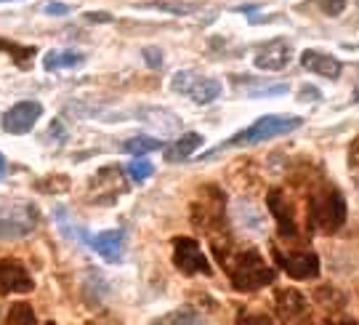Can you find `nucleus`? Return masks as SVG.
Masks as SVG:
<instances>
[{
  "label": "nucleus",
  "mask_w": 359,
  "mask_h": 325,
  "mask_svg": "<svg viewBox=\"0 0 359 325\" xmlns=\"http://www.w3.org/2000/svg\"><path fill=\"white\" fill-rule=\"evenodd\" d=\"M274 312H277V317H280L283 323H298V320L309 312V301L301 291L283 288V291H277V296H274Z\"/></svg>",
  "instance_id": "12"
},
{
  "label": "nucleus",
  "mask_w": 359,
  "mask_h": 325,
  "mask_svg": "<svg viewBox=\"0 0 359 325\" xmlns=\"http://www.w3.org/2000/svg\"><path fill=\"white\" fill-rule=\"evenodd\" d=\"M274 256H277V264L293 280H314L320 274V256L314 251H290V253H285V251L274 248Z\"/></svg>",
  "instance_id": "8"
},
{
  "label": "nucleus",
  "mask_w": 359,
  "mask_h": 325,
  "mask_svg": "<svg viewBox=\"0 0 359 325\" xmlns=\"http://www.w3.org/2000/svg\"><path fill=\"white\" fill-rule=\"evenodd\" d=\"M203 147V136L200 133H194V131H187L184 136H181L179 142H173L170 147L165 150V157L170 163H176V160H184V157H189L194 150H200Z\"/></svg>",
  "instance_id": "17"
},
{
  "label": "nucleus",
  "mask_w": 359,
  "mask_h": 325,
  "mask_svg": "<svg viewBox=\"0 0 359 325\" xmlns=\"http://www.w3.org/2000/svg\"><path fill=\"white\" fill-rule=\"evenodd\" d=\"M348 166H351V171H359V136L348 147Z\"/></svg>",
  "instance_id": "27"
},
{
  "label": "nucleus",
  "mask_w": 359,
  "mask_h": 325,
  "mask_svg": "<svg viewBox=\"0 0 359 325\" xmlns=\"http://www.w3.org/2000/svg\"><path fill=\"white\" fill-rule=\"evenodd\" d=\"M144 59H147L149 67H154V69H157V67H163V53L154 51V48H144Z\"/></svg>",
  "instance_id": "28"
},
{
  "label": "nucleus",
  "mask_w": 359,
  "mask_h": 325,
  "mask_svg": "<svg viewBox=\"0 0 359 325\" xmlns=\"http://www.w3.org/2000/svg\"><path fill=\"white\" fill-rule=\"evenodd\" d=\"M224 221H226V197H224V192L218 187L208 184V187L200 190L197 200L192 203L194 230H200V232L205 234H216L221 232Z\"/></svg>",
  "instance_id": "4"
},
{
  "label": "nucleus",
  "mask_w": 359,
  "mask_h": 325,
  "mask_svg": "<svg viewBox=\"0 0 359 325\" xmlns=\"http://www.w3.org/2000/svg\"><path fill=\"white\" fill-rule=\"evenodd\" d=\"M266 203H269L271 216H274V221H277V232H280V237H285V240H295V237H298V224H295V213H293L290 200H287L280 190H271L269 197H266Z\"/></svg>",
  "instance_id": "11"
},
{
  "label": "nucleus",
  "mask_w": 359,
  "mask_h": 325,
  "mask_svg": "<svg viewBox=\"0 0 359 325\" xmlns=\"http://www.w3.org/2000/svg\"><path fill=\"white\" fill-rule=\"evenodd\" d=\"M170 86H173L176 93L189 96L197 105H210L221 93V83L216 78H203L197 72H176L173 80H170Z\"/></svg>",
  "instance_id": "6"
},
{
  "label": "nucleus",
  "mask_w": 359,
  "mask_h": 325,
  "mask_svg": "<svg viewBox=\"0 0 359 325\" xmlns=\"http://www.w3.org/2000/svg\"><path fill=\"white\" fill-rule=\"evenodd\" d=\"M32 277L25 270V264L16 259L0 261V293H27L32 291Z\"/></svg>",
  "instance_id": "13"
},
{
  "label": "nucleus",
  "mask_w": 359,
  "mask_h": 325,
  "mask_svg": "<svg viewBox=\"0 0 359 325\" xmlns=\"http://www.w3.org/2000/svg\"><path fill=\"white\" fill-rule=\"evenodd\" d=\"M311 325V323H306ZM320 325H359L357 320H335V323H320Z\"/></svg>",
  "instance_id": "31"
},
{
  "label": "nucleus",
  "mask_w": 359,
  "mask_h": 325,
  "mask_svg": "<svg viewBox=\"0 0 359 325\" xmlns=\"http://www.w3.org/2000/svg\"><path fill=\"white\" fill-rule=\"evenodd\" d=\"M237 325H271L269 317H261V314H240Z\"/></svg>",
  "instance_id": "26"
},
{
  "label": "nucleus",
  "mask_w": 359,
  "mask_h": 325,
  "mask_svg": "<svg viewBox=\"0 0 359 325\" xmlns=\"http://www.w3.org/2000/svg\"><path fill=\"white\" fill-rule=\"evenodd\" d=\"M152 325H205V320H203V314L197 312V310H192V307H179V310H173V312L157 317Z\"/></svg>",
  "instance_id": "18"
},
{
  "label": "nucleus",
  "mask_w": 359,
  "mask_h": 325,
  "mask_svg": "<svg viewBox=\"0 0 359 325\" xmlns=\"http://www.w3.org/2000/svg\"><path fill=\"white\" fill-rule=\"evenodd\" d=\"M86 19H88V22H109L112 16H109V13H86Z\"/></svg>",
  "instance_id": "30"
},
{
  "label": "nucleus",
  "mask_w": 359,
  "mask_h": 325,
  "mask_svg": "<svg viewBox=\"0 0 359 325\" xmlns=\"http://www.w3.org/2000/svg\"><path fill=\"white\" fill-rule=\"evenodd\" d=\"M346 221V200L333 184L314 187L309 197V227L322 234H333Z\"/></svg>",
  "instance_id": "2"
},
{
  "label": "nucleus",
  "mask_w": 359,
  "mask_h": 325,
  "mask_svg": "<svg viewBox=\"0 0 359 325\" xmlns=\"http://www.w3.org/2000/svg\"><path fill=\"white\" fill-rule=\"evenodd\" d=\"M38 227V208L32 203H8L0 208V240H19Z\"/></svg>",
  "instance_id": "5"
},
{
  "label": "nucleus",
  "mask_w": 359,
  "mask_h": 325,
  "mask_svg": "<svg viewBox=\"0 0 359 325\" xmlns=\"http://www.w3.org/2000/svg\"><path fill=\"white\" fill-rule=\"evenodd\" d=\"M86 62V53L80 51H51L46 53V59H43V65L48 72L53 69H67V67H80Z\"/></svg>",
  "instance_id": "19"
},
{
  "label": "nucleus",
  "mask_w": 359,
  "mask_h": 325,
  "mask_svg": "<svg viewBox=\"0 0 359 325\" xmlns=\"http://www.w3.org/2000/svg\"><path fill=\"white\" fill-rule=\"evenodd\" d=\"M6 176V160H3V155H0V179Z\"/></svg>",
  "instance_id": "32"
},
{
  "label": "nucleus",
  "mask_w": 359,
  "mask_h": 325,
  "mask_svg": "<svg viewBox=\"0 0 359 325\" xmlns=\"http://www.w3.org/2000/svg\"><path fill=\"white\" fill-rule=\"evenodd\" d=\"M0 51H6V53H11L13 59H16V65L25 69L27 62H29V56H35V48H29V46H16V43H8V40H3L0 38Z\"/></svg>",
  "instance_id": "22"
},
{
  "label": "nucleus",
  "mask_w": 359,
  "mask_h": 325,
  "mask_svg": "<svg viewBox=\"0 0 359 325\" xmlns=\"http://www.w3.org/2000/svg\"><path fill=\"white\" fill-rule=\"evenodd\" d=\"M301 65L306 67L309 72H317L322 78H338L341 69H344V65H341L335 56L322 53V51H311V48L301 53Z\"/></svg>",
  "instance_id": "15"
},
{
  "label": "nucleus",
  "mask_w": 359,
  "mask_h": 325,
  "mask_svg": "<svg viewBox=\"0 0 359 325\" xmlns=\"http://www.w3.org/2000/svg\"><path fill=\"white\" fill-rule=\"evenodd\" d=\"M43 115V107L38 102H16V105L3 115V128L8 131V133H16V136H22V133H29L32 126L40 120Z\"/></svg>",
  "instance_id": "10"
},
{
  "label": "nucleus",
  "mask_w": 359,
  "mask_h": 325,
  "mask_svg": "<svg viewBox=\"0 0 359 325\" xmlns=\"http://www.w3.org/2000/svg\"><path fill=\"white\" fill-rule=\"evenodd\" d=\"M6 325H38V317H35V310L29 304H13L8 310V320Z\"/></svg>",
  "instance_id": "20"
},
{
  "label": "nucleus",
  "mask_w": 359,
  "mask_h": 325,
  "mask_svg": "<svg viewBox=\"0 0 359 325\" xmlns=\"http://www.w3.org/2000/svg\"><path fill=\"white\" fill-rule=\"evenodd\" d=\"M88 243L96 248L107 261L123 259L126 237H123V232H117V230H112V232H102V234H96V237H88Z\"/></svg>",
  "instance_id": "16"
},
{
  "label": "nucleus",
  "mask_w": 359,
  "mask_h": 325,
  "mask_svg": "<svg viewBox=\"0 0 359 325\" xmlns=\"http://www.w3.org/2000/svg\"><path fill=\"white\" fill-rule=\"evenodd\" d=\"M354 99L359 102V83H357V91H354Z\"/></svg>",
  "instance_id": "33"
},
{
  "label": "nucleus",
  "mask_w": 359,
  "mask_h": 325,
  "mask_svg": "<svg viewBox=\"0 0 359 325\" xmlns=\"http://www.w3.org/2000/svg\"><path fill=\"white\" fill-rule=\"evenodd\" d=\"M67 11H69V8L62 6V3H48V6H46V13H51V16H65Z\"/></svg>",
  "instance_id": "29"
},
{
  "label": "nucleus",
  "mask_w": 359,
  "mask_h": 325,
  "mask_svg": "<svg viewBox=\"0 0 359 325\" xmlns=\"http://www.w3.org/2000/svg\"><path fill=\"white\" fill-rule=\"evenodd\" d=\"M88 192L93 195L88 197L90 203H102V206H109L115 203L117 197L126 192V179H123V171L120 168H102L93 179H90Z\"/></svg>",
  "instance_id": "9"
},
{
  "label": "nucleus",
  "mask_w": 359,
  "mask_h": 325,
  "mask_svg": "<svg viewBox=\"0 0 359 325\" xmlns=\"http://www.w3.org/2000/svg\"><path fill=\"white\" fill-rule=\"evenodd\" d=\"M173 264L181 274H210V261L203 253L194 237H176L173 240Z\"/></svg>",
  "instance_id": "7"
},
{
  "label": "nucleus",
  "mask_w": 359,
  "mask_h": 325,
  "mask_svg": "<svg viewBox=\"0 0 359 325\" xmlns=\"http://www.w3.org/2000/svg\"><path fill=\"white\" fill-rule=\"evenodd\" d=\"M317 3H320V8L327 16H338V13L346 8V0H317Z\"/></svg>",
  "instance_id": "25"
},
{
  "label": "nucleus",
  "mask_w": 359,
  "mask_h": 325,
  "mask_svg": "<svg viewBox=\"0 0 359 325\" xmlns=\"http://www.w3.org/2000/svg\"><path fill=\"white\" fill-rule=\"evenodd\" d=\"M293 62V46L285 40H271L269 46L256 51V67L266 72H283Z\"/></svg>",
  "instance_id": "14"
},
{
  "label": "nucleus",
  "mask_w": 359,
  "mask_h": 325,
  "mask_svg": "<svg viewBox=\"0 0 359 325\" xmlns=\"http://www.w3.org/2000/svg\"><path fill=\"white\" fill-rule=\"evenodd\" d=\"M152 150H163V142L149 139V136H136V139H128L123 144V152H130V155H144V152H152Z\"/></svg>",
  "instance_id": "21"
},
{
  "label": "nucleus",
  "mask_w": 359,
  "mask_h": 325,
  "mask_svg": "<svg viewBox=\"0 0 359 325\" xmlns=\"http://www.w3.org/2000/svg\"><path fill=\"white\" fill-rule=\"evenodd\" d=\"M210 251L231 277V286L243 293H253L274 283V270L264 261L256 248H237L226 234H210Z\"/></svg>",
  "instance_id": "1"
},
{
  "label": "nucleus",
  "mask_w": 359,
  "mask_h": 325,
  "mask_svg": "<svg viewBox=\"0 0 359 325\" xmlns=\"http://www.w3.org/2000/svg\"><path fill=\"white\" fill-rule=\"evenodd\" d=\"M38 187L43 192H48V195H53V192H67V190H69V179H67V176H48V179H43Z\"/></svg>",
  "instance_id": "24"
},
{
  "label": "nucleus",
  "mask_w": 359,
  "mask_h": 325,
  "mask_svg": "<svg viewBox=\"0 0 359 325\" xmlns=\"http://www.w3.org/2000/svg\"><path fill=\"white\" fill-rule=\"evenodd\" d=\"M128 173L133 182H147V179L154 173V166L147 160V157H136V160L128 166Z\"/></svg>",
  "instance_id": "23"
},
{
  "label": "nucleus",
  "mask_w": 359,
  "mask_h": 325,
  "mask_svg": "<svg viewBox=\"0 0 359 325\" xmlns=\"http://www.w3.org/2000/svg\"><path fill=\"white\" fill-rule=\"evenodd\" d=\"M304 120L298 115H266L258 117L253 126L243 128L240 133H234L229 142H224L218 150H229V147H248V144H261L269 142V139H277V136H285L290 131L301 128Z\"/></svg>",
  "instance_id": "3"
}]
</instances>
